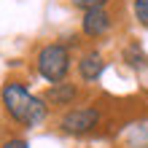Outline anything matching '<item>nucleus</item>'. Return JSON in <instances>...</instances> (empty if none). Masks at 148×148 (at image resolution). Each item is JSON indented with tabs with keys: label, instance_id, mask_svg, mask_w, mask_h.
<instances>
[{
	"label": "nucleus",
	"instance_id": "nucleus-1",
	"mask_svg": "<svg viewBox=\"0 0 148 148\" xmlns=\"http://www.w3.org/2000/svg\"><path fill=\"white\" fill-rule=\"evenodd\" d=\"M0 102L3 110L8 113V119H14L22 127H40L49 116V102L46 97L32 94L24 84L19 81H8L0 89Z\"/></svg>",
	"mask_w": 148,
	"mask_h": 148
},
{
	"label": "nucleus",
	"instance_id": "nucleus-10",
	"mask_svg": "<svg viewBox=\"0 0 148 148\" xmlns=\"http://www.w3.org/2000/svg\"><path fill=\"white\" fill-rule=\"evenodd\" d=\"M0 148H30V143L22 140V137H11V140H5Z\"/></svg>",
	"mask_w": 148,
	"mask_h": 148
},
{
	"label": "nucleus",
	"instance_id": "nucleus-9",
	"mask_svg": "<svg viewBox=\"0 0 148 148\" xmlns=\"http://www.w3.org/2000/svg\"><path fill=\"white\" fill-rule=\"evenodd\" d=\"M73 5L81 11H92V8H105L108 0H73Z\"/></svg>",
	"mask_w": 148,
	"mask_h": 148
},
{
	"label": "nucleus",
	"instance_id": "nucleus-2",
	"mask_svg": "<svg viewBox=\"0 0 148 148\" xmlns=\"http://www.w3.org/2000/svg\"><path fill=\"white\" fill-rule=\"evenodd\" d=\"M70 49L65 46V43H46L38 57H35V70L43 81L49 84H59L65 81L67 73H70Z\"/></svg>",
	"mask_w": 148,
	"mask_h": 148
},
{
	"label": "nucleus",
	"instance_id": "nucleus-6",
	"mask_svg": "<svg viewBox=\"0 0 148 148\" xmlns=\"http://www.w3.org/2000/svg\"><path fill=\"white\" fill-rule=\"evenodd\" d=\"M78 100V86L70 81H59V84H51V89L46 92V102L54 108H67Z\"/></svg>",
	"mask_w": 148,
	"mask_h": 148
},
{
	"label": "nucleus",
	"instance_id": "nucleus-7",
	"mask_svg": "<svg viewBox=\"0 0 148 148\" xmlns=\"http://www.w3.org/2000/svg\"><path fill=\"white\" fill-rule=\"evenodd\" d=\"M121 59H124L132 70H137V73H140V70H148V54L143 51V46L137 40H132V43H127V46H124Z\"/></svg>",
	"mask_w": 148,
	"mask_h": 148
},
{
	"label": "nucleus",
	"instance_id": "nucleus-3",
	"mask_svg": "<svg viewBox=\"0 0 148 148\" xmlns=\"http://www.w3.org/2000/svg\"><path fill=\"white\" fill-rule=\"evenodd\" d=\"M102 121V113L100 108L94 105H81V108H70L65 110V116L59 119V129L65 135H73V137H81V135H89L100 127Z\"/></svg>",
	"mask_w": 148,
	"mask_h": 148
},
{
	"label": "nucleus",
	"instance_id": "nucleus-4",
	"mask_svg": "<svg viewBox=\"0 0 148 148\" xmlns=\"http://www.w3.org/2000/svg\"><path fill=\"white\" fill-rule=\"evenodd\" d=\"M110 24H113V16L105 11V8H92V11H84L81 30H84L86 38H102V35L110 30Z\"/></svg>",
	"mask_w": 148,
	"mask_h": 148
},
{
	"label": "nucleus",
	"instance_id": "nucleus-5",
	"mask_svg": "<svg viewBox=\"0 0 148 148\" xmlns=\"http://www.w3.org/2000/svg\"><path fill=\"white\" fill-rule=\"evenodd\" d=\"M102 73H105V57H102L97 49L84 51L81 59H78V75H81V81L94 84V81H100Z\"/></svg>",
	"mask_w": 148,
	"mask_h": 148
},
{
	"label": "nucleus",
	"instance_id": "nucleus-8",
	"mask_svg": "<svg viewBox=\"0 0 148 148\" xmlns=\"http://www.w3.org/2000/svg\"><path fill=\"white\" fill-rule=\"evenodd\" d=\"M132 11H135V19L140 22L143 27H148V0H135Z\"/></svg>",
	"mask_w": 148,
	"mask_h": 148
}]
</instances>
